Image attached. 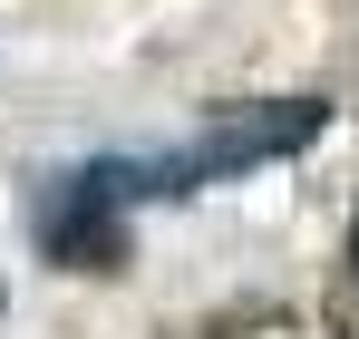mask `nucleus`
Returning <instances> with one entry per match:
<instances>
[{"mask_svg": "<svg viewBox=\"0 0 359 339\" xmlns=\"http://www.w3.org/2000/svg\"><path fill=\"white\" fill-rule=\"evenodd\" d=\"M320 97H272V107H214L204 116V136L175 146V155H117V184L126 204H146V194H204V184H224V174H252V165H282L301 155L311 136H320Z\"/></svg>", "mask_w": 359, "mask_h": 339, "instance_id": "f257e3e1", "label": "nucleus"}, {"mask_svg": "<svg viewBox=\"0 0 359 339\" xmlns=\"http://www.w3.org/2000/svg\"><path fill=\"white\" fill-rule=\"evenodd\" d=\"M20 214H29V242L59 262V272H126V184H117V155H97V165H59L39 174L29 194H20Z\"/></svg>", "mask_w": 359, "mask_h": 339, "instance_id": "f03ea898", "label": "nucleus"}, {"mask_svg": "<svg viewBox=\"0 0 359 339\" xmlns=\"http://www.w3.org/2000/svg\"><path fill=\"white\" fill-rule=\"evenodd\" d=\"M350 291H359V214H350Z\"/></svg>", "mask_w": 359, "mask_h": 339, "instance_id": "7ed1b4c3", "label": "nucleus"}]
</instances>
